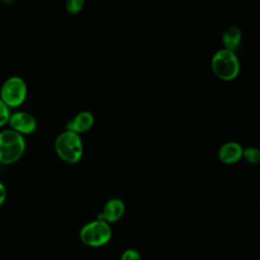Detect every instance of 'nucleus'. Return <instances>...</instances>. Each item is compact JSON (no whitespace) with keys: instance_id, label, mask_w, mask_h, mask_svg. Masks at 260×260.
<instances>
[{"instance_id":"nucleus-15","label":"nucleus","mask_w":260,"mask_h":260,"mask_svg":"<svg viewBox=\"0 0 260 260\" xmlns=\"http://www.w3.org/2000/svg\"><path fill=\"white\" fill-rule=\"evenodd\" d=\"M7 197V190L5 185L0 181V207L4 204Z\"/></svg>"},{"instance_id":"nucleus-1","label":"nucleus","mask_w":260,"mask_h":260,"mask_svg":"<svg viewBox=\"0 0 260 260\" xmlns=\"http://www.w3.org/2000/svg\"><path fill=\"white\" fill-rule=\"evenodd\" d=\"M26 143L22 135L6 129L0 131V165H12L18 161L25 152Z\"/></svg>"},{"instance_id":"nucleus-6","label":"nucleus","mask_w":260,"mask_h":260,"mask_svg":"<svg viewBox=\"0 0 260 260\" xmlns=\"http://www.w3.org/2000/svg\"><path fill=\"white\" fill-rule=\"evenodd\" d=\"M8 124L11 127V130L19 133L22 136L34 133L38 126L36 118L31 114L24 111L11 113Z\"/></svg>"},{"instance_id":"nucleus-3","label":"nucleus","mask_w":260,"mask_h":260,"mask_svg":"<svg viewBox=\"0 0 260 260\" xmlns=\"http://www.w3.org/2000/svg\"><path fill=\"white\" fill-rule=\"evenodd\" d=\"M55 150L58 156L68 164L77 162L83 153L82 141L78 134L64 131L55 140Z\"/></svg>"},{"instance_id":"nucleus-2","label":"nucleus","mask_w":260,"mask_h":260,"mask_svg":"<svg viewBox=\"0 0 260 260\" xmlns=\"http://www.w3.org/2000/svg\"><path fill=\"white\" fill-rule=\"evenodd\" d=\"M211 69L218 78L233 80L239 75L240 61L235 52L220 49L211 58Z\"/></svg>"},{"instance_id":"nucleus-10","label":"nucleus","mask_w":260,"mask_h":260,"mask_svg":"<svg viewBox=\"0 0 260 260\" xmlns=\"http://www.w3.org/2000/svg\"><path fill=\"white\" fill-rule=\"evenodd\" d=\"M241 39L242 32L238 26L233 25L228 27L222 35V44L224 47L223 49L235 52L241 43Z\"/></svg>"},{"instance_id":"nucleus-14","label":"nucleus","mask_w":260,"mask_h":260,"mask_svg":"<svg viewBox=\"0 0 260 260\" xmlns=\"http://www.w3.org/2000/svg\"><path fill=\"white\" fill-rule=\"evenodd\" d=\"M120 260H141V256L138 251H136L135 249L129 248L122 253Z\"/></svg>"},{"instance_id":"nucleus-7","label":"nucleus","mask_w":260,"mask_h":260,"mask_svg":"<svg viewBox=\"0 0 260 260\" xmlns=\"http://www.w3.org/2000/svg\"><path fill=\"white\" fill-rule=\"evenodd\" d=\"M125 212V204L121 199H110L103 207V210L98 215V219L104 220L109 224L118 221Z\"/></svg>"},{"instance_id":"nucleus-9","label":"nucleus","mask_w":260,"mask_h":260,"mask_svg":"<svg viewBox=\"0 0 260 260\" xmlns=\"http://www.w3.org/2000/svg\"><path fill=\"white\" fill-rule=\"evenodd\" d=\"M243 157V148L237 142H226L218 150V158L224 165H234Z\"/></svg>"},{"instance_id":"nucleus-11","label":"nucleus","mask_w":260,"mask_h":260,"mask_svg":"<svg viewBox=\"0 0 260 260\" xmlns=\"http://www.w3.org/2000/svg\"><path fill=\"white\" fill-rule=\"evenodd\" d=\"M243 156L247 162L251 165H256L260 160V151L255 147H248L243 149Z\"/></svg>"},{"instance_id":"nucleus-4","label":"nucleus","mask_w":260,"mask_h":260,"mask_svg":"<svg viewBox=\"0 0 260 260\" xmlns=\"http://www.w3.org/2000/svg\"><path fill=\"white\" fill-rule=\"evenodd\" d=\"M27 95V85L20 76L8 77L0 87V100L9 108L21 106Z\"/></svg>"},{"instance_id":"nucleus-8","label":"nucleus","mask_w":260,"mask_h":260,"mask_svg":"<svg viewBox=\"0 0 260 260\" xmlns=\"http://www.w3.org/2000/svg\"><path fill=\"white\" fill-rule=\"evenodd\" d=\"M93 123L94 118L90 112H80L66 124V131H70L79 135L80 133H85L89 131Z\"/></svg>"},{"instance_id":"nucleus-5","label":"nucleus","mask_w":260,"mask_h":260,"mask_svg":"<svg viewBox=\"0 0 260 260\" xmlns=\"http://www.w3.org/2000/svg\"><path fill=\"white\" fill-rule=\"evenodd\" d=\"M81 242L89 247H102L108 244L112 238V229L104 220L95 219L84 224L80 232Z\"/></svg>"},{"instance_id":"nucleus-12","label":"nucleus","mask_w":260,"mask_h":260,"mask_svg":"<svg viewBox=\"0 0 260 260\" xmlns=\"http://www.w3.org/2000/svg\"><path fill=\"white\" fill-rule=\"evenodd\" d=\"M83 5H84L83 0H69L66 2L65 8L69 13L76 14L82 10Z\"/></svg>"},{"instance_id":"nucleus-13","label":"nucleus","mask_w":260,"mask_h":260,"mask_svg":"<svg viewBox=\"0 0 260 260\" xmlns=\"http://www.w3.org/2000/svg\"><path fill=\"white\" fill-rule=\"evenodd\" d=\"M10 114V109L0 100V128L8 124Z\"/></svg>"}]
</instances>
